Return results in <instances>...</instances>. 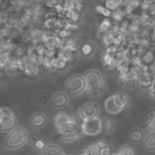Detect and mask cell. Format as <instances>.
I'll return each mask as SVG.
<instances>
[{
	"instance_id": "obj_29",
	"label": "cell",
	"mask_w": 155,
	"mask_h": 155,
	"mask_svg": "<svg viewBox=\"0 0 155 155\" xmlns=\"http://www.w3.org/2000/svg\"><path fill=\"white\" fill-rule=\"evenodd\" d=\"M64 28H65V30L71 32V31L77 30L79 28V27L76 24H75V23L74 24L73 22H71L68 21Z\"/></svg>"
},
{
	"instance_id": "obj_39",
	"label": "cell",
	"mask_w": 155,
	"mask_h": 155,
	"mask_svg": "<svg viewBox=\"0 0 155 155\" xmlns=\"http://www.w3.org/2000/svg\"><path fill=\"white\" fill-rule=\"evenodd\" d=\"M154 114H155V110L151 109L150 111H148L147 113V117L151 119L153 118H154Z\"/></svg>"
},
{
	"instance_id": "obj_9",
	"label": "cell",
	"mask_w": 155,
	"mask_h": 155,
	"mask_svg": "<svg viewBox=\"0 0 155 155\" xmlns=\"http://www.w3.org/2000/svg\"><path fill=\"white\" fill-rule=\"evenodd\" d=\"M47 120V117L44 113L37 112L31 116L30 119V124L31 127L33 128L39 129L45 126Z\"/></svg>"
},
{
	"instance_id": "obj_13",
	"label": "cell",
	"mask_w": 155,
	"mask_h": 155,
	"mask_svg": "<svg viewBox=\"0 0 155 155\" xmlns=\"http://www.w3.org/2000/svg\"><path fill=\"white\" fill-rule=\"evenodd\" d=\"M71 119L69 115L65 113H58L54 118V123L56 128H59L63 124H65Z\"/></svg>"
},
{
	"instance_id": "obj_16",
	"label": "cell",
	"mask_w": 155,
	"mask_h": 155,
	"mask_svg": "<svg viewBox=\"0 0 155 155\" xmlns=\"http://www.w3.org/2000/svg\"><path fill=\"white\" fill-rule=\"evenodd\" d=\"M77 137L74 131H65L59 133V139L64 142H70L74 140Z\"/></svg>"
},
{
	"instance_id": "obj_6",
	"label": "cell",
	"mask_w": 155,
	"mask_h": 155,
	"mask_svg": "<svg viewBox=\"0 0 155 155\" xmlns=\"http://www.w3.org/2000/svg\"><path fill=\"white\" fill-rule=\"evenodd\" d=\"M99 112V106L96 103L88 102L81 107L79 114L84 119H87L97 116Z\"/></svg>"
},
{
	"instance_id": "obj_15",
	"label": "cell",
	"mask_w": 155,
	"mask_h": 155,
	"mask_svg": "<svg viewBox=\"0 0 155 155\" xmlns=\"http://www.w3.org/2000/svg\"><path fill=\"white\" fill-rule=\"evenodd\" d=\"M102 130L105 133H110L115 127V122L113 119L110 117H104L101 120Z\"/></svg>"
},
{
	"instance_id": "obj_23",
	"label": "cell",
	"mask_w": 155,
	"mask_h": 155,
	"mask_svg": "<svg viewBox=\"0 0 155 155\" xmlns=\"http://www.w3.org/2000/svg\"><path fill=\"white\" fill-rule=\"evenodd\" d=\"M116 154H134V150L130 146L126 145L121 147L116 153Z\"/></svg>"
},
{
	"instance_id": "obj_12",
	"label": "cell",
	"mask_w": 155,
	"mask_h": 155,
	"mask_svg": "<svg viewBox=\"0 0 155 155\" xmlns=\"http://www.w3.org/2000/svg\"><path fill=\"white\" fill-rule=\"evenodd\" d=\"M144 145L149 151H155V131L150 132L145 138Z\"/></svg>"
},
{
	"instance_id": "obj_1",
	"label": "cell",
	"mask_w": 155,
	"mask_h": 155,
	"mask_svg": "<svg viewBox=\"0 0 155 155\" xmlns=\"http://www.w3.org/2000/svg\"><path fill=\"white\" fill-rule=\"evenodd\" d=\"M28 137V133L24 127H16L5 137V147L8 150L18 149L25 144Z\"/></svg>"
},
{
	"instance_id": "obj_36",
	"label": "cell",
	"mask_w": 155,
	"mask_h": 155,
	"mask_svg": "<svg viewBox=\"0 0 155 155\" xmlns=\"http://www.w3.org/2000/svg\"><path fill=\"white\" fill-rule=\"evenodd\" d=\"M93 145L99 151L106 146H107L106 143L104 140H98Z\"/></svg>"
},
{
	"instance_id": "obj_30",
	"label": "cell",
	"mask_w": 155,
	"mask_h": 155,
	"mask_svg": "<svg viewBox=\"0 0 155 155\" xmlns=\"http://www.w3.org/2000/svg\"><path fill=\"white\" fill-rule=\"evenodd\" d=\"M55 19H45L44 25L48 29H52L55 27Z\"/></svg>"
},
{
	"instance_id": "obj_31",
	"label": "cell",
	"mask_w": 155,
	"mask_h": 155,
	"mask_svg": "<svg viewBox=\"0 0 155 155\" xmlns=\"http://www.w3.org/2000/svg\"><path fill=\"white\" fill-rule=\"evenodd\" d=\"M153 0H142L140 8L143 11H148Z\"/></svg>"
},
{
	"instance_id": "obj_3",
	"label": "cell",
	"mask_w": 155,
	"mask_h": 155,
	"mask_svg": "<svg viewBox=\"0 0 155 155\" xmlns=\"http://www.w3.org/2000/svg\"><path fill=\"white\" fill-rule=\"evenodd\" d=\"M86 90L84 76L74 74L71 76L65 84V92L68 96L74 97L82 93Z\"/></svg>"
},
{
	"instance_id": "obj_22",
	"label": "cell",
	"mask_w": 155,
	"mask_h": 155,
	"mask_svg": "<svg viewBox=\"0 0 155 155\" xmlns=\"http://www.w3.org/2000/svg\"><path fill=\"white\" fill-rule=\"evenodd\" d=\"M120 8L112 12L111 14L112 18L117 22H121L123 20L124 16H125V14L124 12V11L121 10Z\"/></svg>"
},
{
	"instance_id": "obj_41",
	"label": "cell",
	"mask_w": 155,
	"mask_h": 155,
	"mask_svg": "<svg viewBox=\"0 0 155 155\" xmlns=\"http://www.w3.org/2000/svg\"><path fill=\"white\" fill-rule=\"evenodd\" d=\"M3 115H4V112H3L2 108H0V120L2 117Z\"/></svg>"
},
{
	"instance_id": "obj_14",
	"label": "cell",
	"mask_w": 155,
	"mask_h": 155,
	"mask_svg": "<svg viewBox=\"0 0 155 155\" xmlns=\"http://www.w3.org/2000/svg\"><path fill=\"white\" fill-rule=\"evenodd\" d=\"M44 154H58L63 155L65 153L63 152L62 149L55 144H48L46 145L45 149L43 150Z\"/></svg>"
},
{
	"instance_id": "obj_25",
	"label": "cell",
	"mask_w": 155,
	"mask_h": 155,
	"mask_svg": "<svg viewBox=\"0 0 155 155\" xmlns=\"http://www.w3.org/2000/svg\"><path fill=\"white\" fill-rule=\"evenodd\" d=\"M104 5L111 12H113L120 8V7L113 0H104Z\"/></svg>"
},
{
	"instance_id": "obj_28",
	"label": "cell",
	"mask_w": 155,
	"mask_h": 155,
	"mask_svg": "<svg viewBox=\"0 0 155 155\" xmlns=\"http://www.w3.org/2000/svg\"><path fill=\"white\" fill-rule=\"evenodd\" d=\"M84 154H99V151L94 147V145L90 146L86 148L83 152Z\"/></svg>"
},
{
	"instance_id": "obj_33",
	"label": "cell",
	"mask_w": 155,
	"mask_h": 155,
	"mask_svg": "<svg viewBox=\"0 0 155 155\" xmlns=\"http://www.w3.org/2000/svg\"><path fill=\"white\" fill-rule=\"evenodd\" d=\"M73 1H74V10L79 13H81L84 7L83 2L78 0Z\"/></svg>"
},
{
	"instance_id": "obj_17",
	"label": "cell",
	"mask_w": 155,
	"mask_h": 155,
	"mask_svg": "<svg viewBox=\"0 0 155 155\" xmlns=\"http://www.w3.org/2000/svg\"><path fill=\"white\" fill-rule=\"evenodd\" d=\"M76 127V124L73 120V119H71L69 121L63 124L60 127L58 128V130L59 133L65 132V131H74Z\"/></svg>"
},
{
	"instance_id": "obj_5",
	"label": "cell",
	"mask_w": 155,
	"mask_h": 155,
	"mask_svg": "<svg viewBox=\"0 0 155 155\" xmlns=\"http://www.w3.org/2000/svg\"><path fill=\"white\" fill-rule=\"evenodd\" d=\"M82 127L85 134L95 136L102 131L101 120L97 116L84 119Z\"/></svg>"
},
{
	"instance_id": "obj_35",
	"label": "cell",
	"mask_w": 155,
	"mask_h": 155,
	"mask_svg": "<svg viewBox=\"0 0 155 155\" xmlns=\"http://www.w3.org/2000/svg\"><path fill=\"white\" fill-rule=\"evenodd\" d=\"M35 147L39 150H44L46 147L45 142L42 140H37L35 142Z\"/></svg>"
},
{
	"instance_id": "obj_2",
	"label": "cell",
	"mask_w": 155,
	"mask_h": 155,
	"mask_svg": "<svg viewBox=\"0 0 155 155\" xmlns=\"http://www.w3.org/2000/svg\"><path fill=\"white\" fill-rule=\"evenodd\" d=\"M86 90L93 95H97L102 90L104 82L101 73L96 70H89L84 74Z\"/></svg>"
},
{
	"instance_id": "obj_7",
	"label": "cell",
	"mask_w": 155,
	"mask_h": 155,
	"mask_svg": "<svg viewBox=\"0 0 155 155\" xmlns=\"http://www.w3.org/2000/svg\"><path fill=\"white\" fill-rule=\"evenodd\" d=\"M68 95L65 92H58L54 94L51 99V105L55 108H64L68 104Z\"/></svg>"
},
{
	"instance_id": "obj_27",
	"label": "cell",
	"mask_w": 155,
	"mask_h": 155,
	"mask_svg": "<svg viewBox=\"0 0 155 155\" xmlns=\"http://www.w3.org/2000/svg\"><path fill=\"white\" fill-rule=\"evenodd\" d=\"M93 47L90 44H85L81 47V52L83 55L87 56L91 54L93 52Z\"/></svg>"
},
{
	"instance_id": "obj_18",
	"label": "cell",
	"mask_w": 155,
	"mask_h": 155,
	"mask_svg": "<svg viewBox=\"0 0 155 155\" xmlns=\"http://www.w3.org/2000/svg\"><path fill=\"white\" fill-rule=\"evenodd\" d=\"M65 18L69 21L73 23H76L80 19V13L74 10H68L66 12Z\"/></svg>"
},
{
	"instance_id": "obj_34",
	"label": "cell",
	"mask_w": 155,
	"mask_h": 155,
	"mask_svg": "<svg viewBox=\"0 0 155 155\" xmlns=\"http://www.w3.org/2000/svg\"><path fill=\"white\" fill-rule=\"evenodd\" d=\"M147 128L150 132L155 131V118L150 119L149 122L147 124Z\"/></svg>"
},
{
	"instance_id": "obj_8",
	"label": "cell",
	"mask_w": 155,
	"mask_h": 155,
	"mask_svg": "<svg viewBox=\"0 0 155 155\" xmlns=\"http://www.w3.org/2000/svg\"><path fill=\"white\" fill-rule=\"evenodd\" d=\"M111 97L116 105L122 110L127 107L130 102L128 95L124 91L116 92L111 96Z\"/></svg>"
},
{
	"instance_id": "obj_38",
	"label": "cell",
	"mask_w": 155,
	"mask_h": 155,
	"mask_svg": "<svg viewBox=\"0 0 155 155\" xmlns=\"http://www.w3.org/2000/svg\"><path fill=\"white\" fill-rule=\"evenodd\" d=\"M71 35V32L65 30V28L62 29L61 30H60L59 31V35L61 38H67L68 36H69Z\"/></svg>"
},
{
	"instance_id": "obj_19",
	"label": "cell",
	"mask_w": 155,
	"mask_h": 155,
	"mask_svg": "<svg viewBox=\"0 0 155 155\" xmlns=\"http://www.w3.org/2000/svg\"><path fill=\"white\" fill-rule=\"evenodd\" d=\"M67 62H68L67 61H66L65 60H64V59L59 56L56 58H52L51 59L52 67L59 70L64 69V68H65V67L67 66Z\"/></svg>"
},
{
	"instance_id": "obj_4",
	"label": "cell",
	"mask_w": 155,
	"mask_h": 155,
	"mask_svg": "<svg viewBox=\"0 0 155 155\" xmlns=\"http://www.w3.org/2000/svg\"><path fill=\"white\" fill-rule=\"evenodd\" d=\"M2 110L4 115L0 120V131H11L16 126V118L11 109L7 107H2Z\"/></svg>"
},
{
	"instance_id": "obj_42",
	"label": "cell",
	"mask_w": 155,
	"mask_h": 155,
	"mask_svg": "<svg viewBox=\"0 0 155 155\" xmlns=\"http://www.w3.org/2000/svg\"><path fill=\"white\" fill-rule=\"evenodd\" d=\"M154 118H155V114H154Z\"/></svg>"
},
{
	"instance_id": "obj_21",
	"label": "cell",
	"mask_w": 155,
	"mask_h": 155,
	"mask_svg": "<svg viewBox=\"0 0 155 155\" xmlns=\"http://www.w3.org/2000/svg\"><path fill=\"white\" fill-rule=\"evenodd\" d=\"M95 10L99 14L104 16L105 18H109L111 16L112 12L106 8L104 5L98 4L95 7Z\"/></svg>"
},
{
	"instance_id": "obj_24",
	"label": "cell",
	"mask_w": 155,
	"mask_h": 155,
	"mask_svg": "<svg viewBox=\"0 0 155 155\" xmlns=\"http://www.w3.org/2000/svg\"><path fill=\"white\" fill-rule=\"evenodd\" d=\"M111 24L112 23L110 19L106 18L104 19H103L102 21L101 22L99 25V29L102 31H105L111 28V27L112 26Z\"/></svg>"
},
{
	"instance_id": "obj_10",
	"label": "cell",
	"mask_w": 155,
	"mask_h": 155,
	"mask_svg": "<svg viewBox=\"0 0 155 155\" xmlns=\"http://www.w3.org/2000/svg\"><path fill=\"white\" fill-rule=\"evenodd\" d=\"M129 138L130 141L133 143H139L144 139L145 134L142 129L134 128L131 130L129 134Z\"/></svg>"
},
{
	"instance_id": "obj_40",
	"label": "cell",
	"mask_w": 155,
	"mask_h": 155,
	"mask_svg": "<svg viewBox=\"0 0 155 155\" xmlns=\"http://www.w3.org/2000/svg\"><path fill=\"white\" fill-rule=\"evenodd\" d=\"M114 2H115L119 7H122L123 5V1L124 0H113Z\"/></svg>"
},
{
	"instance_id": "obj_32",
	"label": "cell",
	"mask_w": 155,
	"mask_h": 155,
	"mask_svg": "<svg viewBox=\"0 0 155 155\" xmlns=\"http://www.w3.org/2000/svg\"><path fill=\"white\" fill-rule=\"evenodd\" d=\"M64 48L72 51L76 49V44L73 41L70 40L66 43Z\"/></svg>"
},
{
	"instance_id": "obj_26",
	"label": "cell",
	"mask_w": 155,
	"mask_h": 155,
	"mask_svg": "<svg viewBox=\"0 0 155 155\" xmlns=\"http://www.w3.org/2000/svg\"><path fill=\"white\" fill-rule=\"evenodd\" d=\"M71 52V51L67 50L65 48H64L59 53L58 56L61 57V58L64 59L66 61L68 62L72 58V55Z\"/></svg>"
},
{
	"instance_id": "obj_20",
	"label": "cell",
	"mask_w": 155,
	"mask_h": 155,
	"mask_svg": "<svg viewBox=\"0 0 155 155\" xmlns=\"http://www.w3.org/2000/svg\"><path fill=\"white\" fill-rule=\"evenodd\" d=\"M38 65L36 64L35 63L30 61L29 63L26 65L24 71L25 72L26 74L28 75H35L37 74L38 72Z\"/></svg>"
},
{
	"instance_id": "obj_11",
	"label": "cell",
	"mask_w": 155,
	"mask_h": 155,
	"mask_svg": "<svg viewBox=\"0 0 155 155\" xmlns=\"http://www.w3.org/2000/svg\"><path fill=\"white\" fill-rule=\"evenodd\" d=\"M104 107L105 110L110 113V114H117L119 112H120L122 111V110L119 108H118L116 104H114V102H113L111 96L108 97L105 101L104 103Z\"/></svg>"
},
{
	"instance_id": "obj_37",
	"label": "cell",
	"mask_w": 155,
	"mask_h": 155,
	"mask_svg": "<svg viewBox=\"0 0 155 155\" xmlns=\"http://www.w3.org/2000/svg\"><path fill=\"white\" fill-rule=\"evenodd\" d=\"M112 154L111 150L110 148L108 147V146H106L105 147H104V148H102L99 151V154H101V155H107V154Z\"/></svg>"
}]
</instances>
